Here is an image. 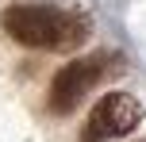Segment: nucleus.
<instances>
[{
    "label": "nucleus",
    "instance_id": "obj_2",
    "mask_svg": "<svg viewBox=\"0 0 146 142\" xmlns=\"http://www.w3.org/2000/svg\"><path fill=\"white\" fill-rule=\"evenodd\" d=\"M142 123V104L131 92H108L96 100L92 115L85 127V142H104V138H123Z\"/></svg>",
    "mask_w": 146,
    "mask_h": 142
},
{
    "label": "nucleus",
    "instance_id": "obj_3",
    "mask_svg": "<svg viewBox=\"0 0 146 142\" xmlns=\"http://www.w3.org/2000/svg\"><path fill=\"white\" fill-rule=\"evenodd\" d=\"M100 77H104V58H77L69 65H62L50 85V108L58 115H69Z\"/></svg>",
    "mask_w": 146,
    "mask_h": 142
},
{
    "label": "nucleus",
    "instance_id": "obj_1",
    "mask_svg": "<svg viewBox=\"0 0 146 142\" xmlns=\"http://www.w3.org/2000/svg\"><path fill=\"white\" fill-rule=\"evenodd\" d=\"M0 27L23 46L38 50H77L88 38V19L50 4H15L0 15Z\"/></svg>",
    "mask_w": 146,
    "mask_h": 142
}]
</instances>
